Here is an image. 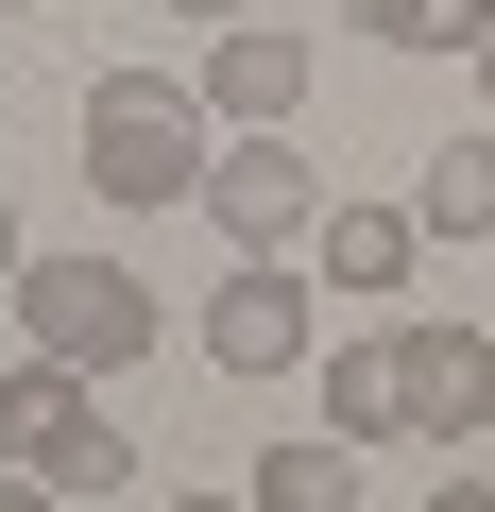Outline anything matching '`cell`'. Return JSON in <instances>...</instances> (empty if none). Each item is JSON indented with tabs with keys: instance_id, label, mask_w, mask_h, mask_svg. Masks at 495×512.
I'll return each instance as SVG.
<instances>
[{
	"instance_id": "cell-3",
	"label": "cell",
	"mask_w": 495,
	"mask_h": 512,
	"mask_svg": "<svg viewBox=\"0 0 495 512\" xmlns=\"http://www.w3.org/2000/svg\"><path fill=\"white\" fill-rule=\"evenodd\" d=\"M18 342L69 359V376H120V359H154L171 325H154V291L120 274V256H18Z\"/></svg>"
},
{
	"instance_id": "cell-4",
	"label": "cell",
	"mask_w": 495,
	"mask_h": 512,
	"mask_svg": "<svg viewBox=\"0 0 495 512\" xmlns=\"http://www.w3.org/2000/svg\"><path fill=\"white\" fill-rule=\"evenodd\" d=\"M205 222H222L239 256H274V239H308V222H325V154H291V120H257V137H222V154H205Z\"/></svg>"
},
{
	"instance_id": "cell-18",
	"label": "cell",
	"mask_w": 495,
	"mask_h": 512,
	"mask_svg": "<svg viewBox=\"0 0 495 512\" xmlns=\"http://www.w3.org/2000/svg\"><path fill=\"white\" fill-rule=\"evenodd\" d=\"M478 103H495V35H478Z\"/></svg>"
},
{
	"instance_id": "cell-11",
	"label": "cell",
	"mask_w": 495,
	"mask_h": 512,
	"mask_svg": "<svg viewBox=\"0 0 495 512\" xmlns=\"http://www.w3.org/2000/svg\"><path fill=\"white\" fill-rule=\"evenodd\" d=\"M410 239H427L410 205H325V274H342V291H393V274H410Z\"/></svg>"
},
{
	"instance_id": "cell-17",
	"label": "cell",
	"mask_w": 495,
	"mask_h": 512,
	"mask_svg": "<svg viewBox=\"0 0 495 512\" xmlns=\"http://www.w3.org/2000/svg\"><path fill=\"white\" fill-rule=\"evenodd\" d=\"M171 512H257V495H171Z\"/></svg>"
},
{
	"instance_id": "cell-2",
	"label": "cell",
	"mask_w": 495,
	"mask_h": 512,
	"mask_svg": "<svg viewBox=\"0 0 495 512\" xmlns=\"http://www.w3.org/2000/svg\"><path fill=\"white\" fill-rule=\"evenodd\" d=\"M0 461H18V478H52V495L86 512V495H120V478H137V427H103V376L18 359V376H0Z\"/></svg>"
},
{
	"instance_id": "cell-1",
	"label": "cell",
	"mask_w": 495,
	"mask_h": 512,
	"mask_svg": "<svg viewBox=\"0 0 495 512\" xmlns=\"http://www.w3.org/2000/svg\"><path fill=\"white\" fill-rule=\"evenodd\" d=\"M205 86H171V69H103L86 86V188L103 205H205Z\"/></svg>"
},
{
	"instance_id": "cell-10",
	"label": "cell",
	"mask_w": 495,
	"mask_h": 512,
	"mask_svg": "<svg viewBox=\"0 0 495 512\" xmlns=\"http://www.w3.org/2000/svg\"><path fill=\"white\" fill-rule=\"evenodd\" d=\"M410 222H427V239H495V137H444V154L410 171Z\"/></svg>"
},
{
	"instance_id": "cell-15",
	"label": "cell",
	"mask_w": 495,
	"mask_h": 512,
	"mask_svg": "<svg viewBox=\"0 0 495 512\" xmlns=\"http://www.w3.org/2000/svg\"><path fill=\"white\" fill-rule=\"evenodd\" d=\"M0 291H18V188H0Z\"/></svg>"
},
{
	"instance_id": "cell-7",
	"label": "cell",
	"mask_w": 495,
	"mask_h": 512,
	"mask_svg": "<svg viewBox=\"0 0 495 512\" xmlns=\"http://www.w3.org/2000/svg\"><path fill=\"white\" fill-rule=\"evenodd\" d=\"M410 427L427 444L495 427V325H410Z\"/></svg>"
},
{
	"instance_id": "cell-12",
	"label": "cell",
	"mask_w": 495,
	"mask_h": 512,
	"mask_svg": "<svg viewBox=\"0 0 495 512\" xmlns=\"http://www.w3.org/2000/svg\"><path fill=\"white\" fill-rule=\"evenodd\" d=\"M342 18H359L376 52H478V35H495V0H342Z\"/></svg>"
},
{
	"instance_id": "cell-8",
	"label": "cell",
	"mask_w": 495,
	"mask_h": 512,
	"mask_svg": "<svg viewBox=\"0 0 495 512\" xmlns=\"http://www.w3.org/2000/svg\"><path fill=\"white\" fill-rule=\"evenodd\" d=\"M325 427H342V444H393V427H410V325H376V342L325 359Z\"/></svg>"
},
{
	"instance_id": "cell-6",
	"label": "cell",
	"mask_w": 495,
	"mask_h": 512,
	"mask_svg": "<svg viewBox=\"0 0 495 512\" xmlns=\"http://www.w3.org/2000/svg\"><path fill=\"white\" fill-rule=\"evenodd\" d=\"M291 103H308V35H274V18H222V35H205V120L257 137V120H291Z\"/></svg>"
},
{
	"instance_id": "cell-16",
	"label": "cell",
	"mask_w": 495,
	"mask_h": 512,
	"mask_svg": "<svg viewBox=\"0 0 495 512\" xmlns=\"http://www.w3.org/2000/svg\"><path fill=\"white\" fill-rule=\"evenodd\" d=\"M154 18H205V35H222V18H239V0H154Z\"/></svg>"
},
{
	"instance_id": "cell-9",
	"label": "cell",
	"mask_w": 495,
	"mask_h": 512,
	"mask_svg": "<svg viewBox=\"0 0 495 512\" xmlns=\"http://www.w3.org/2000/svg\"><path fill=\"white\" fill-rule=\"evenodd\" d=\"M239 495H257V512H359V444H342V427H308V444H274Z\"/></svg>"
},
{
	"instance_id": "cell-14",
	"label": "cell",
	"mask_w": 495,
	"mask_h": 512,
	"mask_svg": "<svg viewBox=\"0 0 495 512\" xmlns=\"http://www.w3.org/2000/svg\"><path fill=\"white\" fill-rule=\"evenodd\" d=\"M427 512H495V478H444V495H427Z\"/></svg>"
},
{
	"instance_id": "cell-19",
	"label": "cell",
	"mask_w": 495,
	"mask_h": 512,
	"mask_svg": "<svg viewBox=\"0 0 495 512\" xmlns=\"http://www.w3.org/2000/svg\"><path fill=\"white\" fill-rule=\"evenodd\" d=\"M0 18H52V0H0Z\"/></svg>"
},
{
	"instance_id": "cell-13",
	"label": "cell",
	"mask_w": 495,
	"mask_h": 512,
	"mask_svg": "<svg viewBox=\"0 0 495 512\" xmlns=\"http://www.w3.org/2000/svg\"><path fill=\"white\" fill-rule=\"evenodd\" d=\"M0 512H69V495H52V478H18V461H0Z\"/></svg>"
},
{
	"instance_id": "cell-5",
	"label": "cell",
	"mask_w": 495,
	"mask_h": 512,
	"mask_svg": "<svg viewBox=\"0 0 495 512\" xmlns=\"http://www.w3.org/2000/svg\"><path fill=\"white\" fill-rule=\"evenodd\" d=\"M205 359L222 376H291L308 359V274H291V256H239V274L205 291Z\"/></svg>"
}]
</instances>
